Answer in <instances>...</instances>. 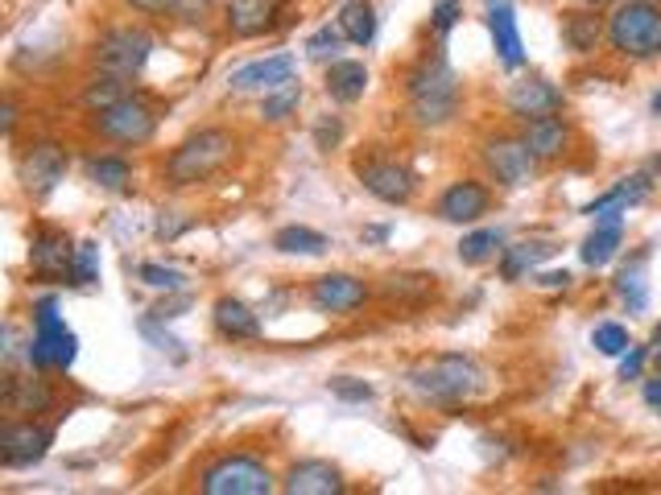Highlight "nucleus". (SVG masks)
<instances>
[{
	"instance_id": "nucleus-1",
	"label": "nucleus",
	"mask_w": 661,
	"mask_h": 495,
	"mask_svg": "<svg viewBox=\"0 0 661 495\" xmlns=\"http://www.w3.org/2000/svg\"><path fill=\"white\" fill-rule=\"evenodd\" d=\"M488 385L484 367L476 364L471 355H430L422 364L410 367V388L418 392L422 401H435V405H463L471 396H480Z\"/></svg>"
},
{
	"instance_id": "nucleus-2",
	"label": "nucleus",
	"mask_w": 661,
	"mask_h": 495,
	"mask_svg": "<svg viewBox=\"0 0 661 495\" xmlns=\"http://www.w3.org/2000/svg\"><path fill=\"white\" fill-rule=\"evenodd\" d=\"M410 112L414 120L426 125V129H442L455 120L459 112V75L451 70V63L435 54V58H422L414 70H410Z\"/></svg>"
},
{
	"instance_id": "nucleus-3",
	"label": "nucleus",
	"mask_w": 661,
	"mask_h": 495,
	"mask_svg": "<svg viewBox=\"0 0 661 495\" xmlns=\"http://www.w3.org/2000/svg\"><path fill=\"white\" fill-rule=\"evenodd\" d=\"M236 153V136L228 129H198L191 132L170 157H166V182L170 186H195L223 170Z\"/></svg>"
},
{
	"instance_id": "nucleus-4",
	"label": "nucleus",
	"mask_w": 661,
	"mask_h": 495,
	"mask_svg": "<svg viewBox=\"0 0 661 495\" xmlns=\"http://www.w3.org/2000/svg\"><path fill=\"white\" fill-rule=\"evenodd\" d=\"M608 42L624 58L661 54V4L658 0H620L608 17Z\"/></svg>"
},
{
	"instance_id": "nucleus-5",
	"label": "nucleus",
	"mask_w": 661,
	"mask_h": 495,
	"mask_svg": "<svg viewBox=\"0 0 661 495\" xmlns=\"http://www.w3.org/2000/svg\"><path fill=\"white\" fill-rule=\"evenodd\" d=\"M79 355V339L75 330H66V323L59 318V302L42 298L34 305V343H29V364L46 372V367H70Z\"/></svg>"
},
{
	"instance_id": "nucleus-6",
	"label": "nucleus",
	"mask_w": 661,
	"mask_h": 495,
	"mask_svg": "<svg viewBox=\"0 0 661 495\" xmlns=\"http://www.w3.org/2000/svg\"><path fill=\"white\" fill-rule=\"evenodd\" d=\"M203 495H269L273 492V474L264 471V463L248 458V454H232L220 458L216 467H207L198 479Z\"/></svg>"
},
{
	"instance_id": "nucleus-7",
	"label": "nucleus",
	"mask_w": 661,
	"mask_h": 495,
	"mask_svg": "<svg viewBox=\"0 0 661 495\" xmlns=\"http://www.w3.org/2000/svg\"><path fill=\"white\" fill-rule=\"evenodd\" d=\"M150 54H154V38L145 34V29H137V25H125V29H108L95 50H91V58L100 70H108V75H129L137 79L145 63H150Z\"/></svg>"
},
{
	"instance_id": "nucleus-8",
	"label": "nucleus",
	"mask_w": 661,
	"mask_h": 495,
	"mask_svg": "<svg viewBox=\"0 0 661 495\" xmlns=\"http://www.w3.org/2000/svg\"><path fill=\"white\" fill-rule=\"evenodd\" d=\"M91 129L100 132V136H108V141H116V145H145V141H154L157 132V112L141 95H129V100H120L112 108L95 112Z\"/></svg>"
},
{
	"instance_id": "nucleus-9",
	"label": "nucleus",
	"mask_w": 661,
	"mask_h": 495,
	"mask_svg": "<svg viewBox=\"0 0 661 495\" xmlns=\"http://www.w3.org/2000/svg\"><path fill=\"white\" fill-rule=\"evenodd\" d=\"M66 170H70V157H66V149L63 145H54V141L29 145V149L22 153V161H17V178H22V186L34 194V198H46V194L66 178Z\"/></svg>"
},
{
	"instance_id": "nucleus-10",
	"label": "nucleus",
	"mask_w": 661,
	"mask_h": 495,
	"mask_svg": "<svg viewBox=\"0 0 661 495\" xmlns=\"http://www.w3.org/2000/svg\"><path fill=\"white\" fill-rule=\"evenodd\" d=\"M50 442H54V433L46 430V426H34V421H9V426L0 430V463H4L9 471L34 467V463H42L46 458Z\"/></svg>"
},
{
	"instance_id": "nucleus-11",
	"label": "nucleus",
	"mask_w": 661,
	"mask_h": 495,
	"mask_svg": "<svg viewBox=\"0 0 661 495\" xmlns=\"http://www.w3.org/2000/svg\"><path fill=\"white\" fill-rule=\"evenodd\" d=\"M355 178L364 182V191L373 194V198L389 203V207H401V203L414 198V173L405 170V166H397V161H385V157L360 161Z\"/></svg>"
},
{
	"instance_id": "nucleus-12",
	"label": "nucleus",
	"mask_w": 661,
	"mask_h": 495,
	"mask_svg": "<svg viewBox=\"0 0 661 495\" xmlns=\"http://www.w3.org/2000/svg\"><path fill=\"white\" fill-rule=\"evenodd\" d=\"M75 248L66 232L59 227H38L29 239V269L38 277H70V264H75Z\"/></svg>"
},
{
	"instance_id": "nucleus-13",
	"label": "nucleus",
	"mask_w": 661,
	"mask_h": 495,
	"mask_svg": "<svg viewBox=\"0 0 661 495\" xmlns=\"http://www.w3.org/2000/svg\"><path fill=\"white\" fill-rule=\"evenodd\" d=\"M310 302L323 314H352L368 302V285L364 281L348 277V273H327L310 285Z\"/></svg>"
},
{
	"instance_id": "nucleus-14",
	"label": "nucleus",
	"mask_w": 661,
	"mask_h": 495,
	"mask_svg": "<svg viewBox=\"0 0 661 495\" xmlns=\"http://www.w3.org/2000/svg\"><path fill=\"white\" fill-rule=\"evenodd\" d=\"M484 161H488V170H492V178H496V182H505V186H526L537 157L529 153L526 141L496 136V141H488V145H484Z\"/></svg>"
},
{
	"instance_id": "nucleus-15",
	"label": "nucleus",
	"mask_w": 661,
	"mask_h": 495,
	"mask_svg": "<svg viewBox=\"0 0 661 495\" xmlns=\"http://www.w3.org/2000/svg\"><path fill=\"white\" fill-rule=\"evenodd\" d=\"M488 203H492V194H488L484 182L463 178V182H451L442 191L439 219H446V223H476L480 216H488Z\"/></svg>"
},
{
	"instance_id": "nucleus-16",
	"label": "nucleus",
	"mask_w": 661,
	"mask_h": 495,
	"mask_svg": "<svg viewBox=\"0 0 661 495\" xmlns=\"http://www.w3.org/2000/svg\"><path fill=\"white\" fill-rule=\"evenodd\" d=\"M298 79V63L289 54H273V58H257V63L232 70L228 87L232 91H273V87Z\"/></svg>"
},
{
	"instance_id": "nucleus-17",
	"label": "nucleus",
	"mask_w": 661,
	"mask_h": 495,
	"mask_svg": "<svg viewBox=\"0 0 661 495\" xmlns=\"http://www.w3.org/2000/svg\"><path fill=\"white\" fill-rule=\"evenodd\" d=\"M344 474L335 471L323 458H302L294 463L286 474V492L289 495H344Z\"/></svg>"
},
{
	"instance_id": "nucleus-18",
	"label": "nucleus",
	"mask_w": 661,
	"mask_h": 495,
	"mask_svg": "<svg viewBox=\"0 0 661 495\" xmlns=\"http://www.w3.org/2000/svg\"><path fill=\"white\" fill-rule=\"evenodd\" d=\"M562 108V91L550 87L546 79H521L508 87V112L521 120H537V116H554Z\"/></svg>"
},
{
	"instance_id": "nucleus-19",
	"label": "nucleus",
	"mask_w": 661,
	"mask_h": 495,
	"mask_svg": "<svg viewBox=\"0 0 661 495\" xmlns=\"http://www.w3.org/2000/svg\"><path fill=\"white\" fill-rule=\"evenodd\" d=\"M282 0H228V29L236 38H261L277 25Z\"/></svg>"
},
{
	"instance_id": "nucleus-20",
	"label": "nucleus",
	"mask_w": 661,
	"mask_h": 495,
	"mask_svg": "<svg viewBox=\"0 0 661 495\" xmlns=\"http://www.w3.org/2000/svg\"><path fill=\"white\" fill-rule=\"evenodd\" d=\"M620 244H624V216H599L595 219V232L583 239L579 257H583L587 269H604L620 252Z\"/></svg>"
},
{
	"instance_id": "nucleus-21",
	"label": "nucleus",
	"mask_w": 661,
	"mask_h": 495,
	"mask_svg": "<svg viewBox=\"0 0 661 495\" xmlns=\"http://www.w3.org/2000/svg\"><path fill=\"white\" fill-rule=\"evenodd\" d=\"M488 29H492L496 54H501V63H505L508 70H517V66L526 63L521 29H517V17H513V9H508V4H496V0H492V9H488Z\"/></svg>"
},
{
	"instance_id": "nucleus-22",
	"label": "nucleus",
	"mask_w": 661,
	"mask_h": 495,
	"mask_svg": "<svg viewBox=\"0 0 661 495\" xmlns=\"http://www.w3.org/2000/svg\"><path fill=\"white\" fill-rule=\"evenodd\" d=\"M521 141H526L537 161H554L571 145V129L558 116H537V120H526V136Z\"/></svg>"
},
{
	"instance_id": "nucleus-23",
	"label": "nucleus",
	"mask_w": 661,
	"mask_h": 495,
	"mask_svg": "<svg viewBox=\"0 0 661 495\" xmlns=\"http://www.w3.org/2000/svg\"><path fill=\"white\" fill-rule=\"evenodd\" d=\"M327 95L335 104H355V100H364V91H368V66L364 63H352V58H335L327 66Z\"/></svg>"
},
{
	"instance_id": "nucleus-24",
	"label": "nucleus",
	"mask_w": 661,
	"mask_h": 495,
	"mask_svg": "<svg viewBox=\"0 0 661 495\" xmlns=\"http://www.w3.org/2000/svg\"><path fill=\"white\" fill-rule=\"evenodd\" d=\"M50 388L42 380H34V376H4V392H0V405L9 413H46L50 409Z\"/></svg>"
},
{
	"instance_id": "nucleus-25",
	"label": "nucleus",
	"mask_w": 661,
	"mask_h": 495,
	"mask_svg": "<svg viewBox=\"0 0 661 495\" xmlns=\"http://www.w3.org/2000/svg\"><path fill=\"white\" fill-rule=\"evenodd\" d=\"M211 318H216V330H220L223 339H257L261 335V318L244 302H236V298H220Z\"/></svg>"
},
{
	"instance_id": "nucleus-26",
	"label": "nucleus",
	"mask_w": 661,
	"mask_h": 495,
	"mask_svg": "<svg viewBox=\"0 0 661 495\" xmlns=\"http://www.w3.org/2000/svg\"><path fill=\"white\" fill-rule=\"evenodd\" d=\"M649 194V178L637 173V178H624L620 186H612L608 194H599L595 203H587V216L599 219V216H624L633 203H640Z\"/></svg>"
},
{
	"instance_id": "nucleus-27",
	"label": "nucleus",
	"mask_w": 661,
	"mask_h": 495,
	"mask_svg": "<svg viewBox=\"0 0 661 495\" xmlns=\"http://www.w3.org/2000/svg\"><path fill=\"white\" fill-rule=\"evenodd\" d=\"M129 95H137L129 75H108V70H100V75L83 87V108L104 112V108H112V104H120V100H129Z\"/></svg>"
},
{
	"instance_id": "nucleus-28",
	"label": "nucleus",
	"mask_w": 661,
	"mask_h": 495,
	"mask_svg": "<svg viewBox=\"0 0 661 495\" xmlns=\"http://www.w3.org/2000/svg\"><path fill=\"white\" fill-rule=\"evenodd\" d=\"M554 252H558L554 244H513V248L501 252V273H505V281H521L526 273H533L542 260H550Z\"/></svg>"
},
{
	"instance_id": "nucleus-29",
	"label": "nucleus",
	"mask_w": 661,
	"mask_h": 495,
	"mask_svg": "<svg viewBox=\"0 0 661 495\" xmlns=\"http://www.w3.org/2000/svg\"><path fill=\"white\" fill-rule=\"evenodd\" d=\"M339 29H344L348 42L368 45L376 38V9L368 0H348V4L339 9Z\"/></svg>"
},
{
	"instance_id": "nucleus-30",
	"label": "nucleus",
	"mask_w": 661,
	"mask_h": 495,
	"mask_svg": "<svg viewBox=\"0 0 661 495\" xmlns=\"http://www.w3.org/2000/svg\"><path fill=\"white\" fill-rule=\"evenodd\" d=\"M273 248L286 252V257H323L330 248V239L323 232H314V227H282L273 236Z\"/></svg>"
},
{
	"instance_id": "nucleus-31",
	"label": "nucleus",
	"mask_w": 661,
	"mask_h": 495,
	"mask_svg": "<svg viewBox=\"0 0 661 495\" xmlns=\"http://www.w3.org/2000/svg\"><path fill=\"white\" fill-rule=\"evenodd\" d=\"M599 38H604V22L595 13H571L562 22V42L571 45L574 54H592L595 45H599Z\"/></svg>"
},
{
	"instance_id": "nucleus-32",
	"label": "nucleus",
	"mask_w": 661,
	"mask_h": 495,
	"mask_svg": "<svg viewBox=\"0 0 661 495\" xmlns=\"http://www.w3.org/2000/svg\"><path fill=\"white\" fill-rule=\"evenodd\" d=\"M298 104H302V83H298V79H289V83L273 87V91H264L261 116L269 120V125H277V120L294 116V112H298Z\"/></svg>"
},
{
	"instance_id": "nucleus-33",
	"label": "nucleus",
	"mask_w": 661,
	"mask_h": 495,
	"mask_svg": "<svg viewBox=\"0 0 661 495\" xmlns=\"http://www.w3.org/2000/svg\"><path fill=\"white\" fill-rule=\"evenodd\" d=\"M617 294L628 302V310H645L649 302V285H645V257H637L633 264H624L617 273Z\"/></svg>"
},
{
	"instance_id": "nucleus-34",
	"label": "nucleus",
	"mask_w": 661,
	"mask_h": 495,
	"mask_svg": "<svg viewBox=\"0 0 661 495\" xmlns=\"http://www.w3.org/2000/svg\"><path fill=\"white\" fill-rule=\"evenodd\" d=\"M88 178L104 191H125L132 182V166L125 157H95L88 166Z\"/></svg>"
},
{
	"instance_id": "nucleus-35",
	"label": "nucleus",
	"mask_w": 661,
	"mask_h": 495,
	"mask_svg": "<svg viewBox=\"0 0 661 495\" xmlns=\"http://www.w3.org/2000/svg\"><path fill=\"white\" fill-rule=\"evenodd\" d=\"M501 244H505V232H496V227L471 232V236H463V244H459V260L463 264H484V260L496 257Z\"/></svg>"
},
{
	"instance_id": "nucleus-36",
	"label": "nucleus",
	"mask_w": 661,
	"mask_h": 495,
	"mask_svg": "<svg viewBox=\"0 0 661 495\" xmlns=\"http://www.w3.org/2000/svg\"><path fill=\"white\" fill-rule=\"evenodd\" d=\"M344 42H348V38H344V29H339V25H335V29H330V25H323L319 34H310L307 54L314 58V63H335V58H339V45H344Z\"/></svg>"
},
{
	"instance_id": "nucleus-37",
	"label": "nucleus",
	"mask_w": 661,
	"mask_h": 495,
	"mask_svg": "<svg viewBox=\"0 0 661 495\" xmlns=\"http://www.w3.org/2000/svg\"><path fill=\"white\" fill-rule=\"evenodd\" d=\"M385 294L389 298H426V294H435V277L430 273H401V277H389Z\"/></svg>"
},
{
	"instance_id": "nucleus-38",
	"label": "nucleus",
	"mask_w": 661,
	"mask_h": 495,
	"mask_svg": "<svg viewBox=\"0 0 661 495\" xmlns=\"http://www.w3.org/2000/svg\"><path fill=\"white\" fill-rule=\"evenodd\" d=\"M100 277V248L83 239L79 248H75V264H70V285H91V281Z\"/></svg>"
},
{
	"instance_id": "nucleus-39",
	"label": "nucleus",
	"mask_w": 661,
	"mask_h": 495,
	"mask_svg": "<svg viewBox=\"0 0 661 495\" xmlns=\"http://www.w3.org/2000/svg\"><path fill=\"white\" fill-rule=\"evenodd\" d=\"M592 343H595V351H599V355H624V351H628V330H624V326L620 323H599L595 326V335H592Z\"/></svg>"
},
{
	"instance_id": "nucleus-40",
	"label": "nucleus",
	"mask_w": 661,
	"mask_h": 495,
	"mask_svg": "<svg viewBox=\"0 0 661 495\" xmlns=\"http://www.w3.org/2000/svg\"><path fill=\"white\" fill-rule=\"evenodd\" d=\"M141 281L154 285V289H166V294H178L186 285V277L178 269H166V264H141Z\"/></svg>"
},
{
	"instance_id": "nucleus-41",
	"label": "nucleus",
	"mask_w": 661,
	"mask_h": 495,
	"mask_svg": "<svg viewBox=\"0 0 661 495\" xmlns=\"http://www.w3.org/2000/svg\"><path fill=\"white\" fill-rule=\"evenodd\" d=\"M330 392H335L339 401H348V405H364V401H373V385H364V380H352V376H339V380H330Z\"/></svg>"
},
{
	"instance_id": "nucleus-42",
	"label": "nucleus",
	"mask_w": 661,
	"mask_h": 495,
	"mask_svg": "<svg viewBox=\"0 0 661 495\" xmlns=\"http://www.w3.org/2000/svg\"><path fill=\"white\" fill-rule=\"evenodd\" d=\"M430 17H435V34H439V38H446V34H451V29L459 25V17H463V0H439Z\"/></svg>"
},
{
	"instance_id": "nucleus-43",
	"label": "nucleus",
	"mask_w": 661,
	"mask_h": 495,
	"mask_svg": "<svg viewBox=\"0 0 661 495\" xmlns=\"http://www.w3.org/2000/svg\"><path fill=\"white\" fill-rule=\"evenodd\" d=\"M344 141V120L339 116H323L319 125H314V145L319 149H335Z\"/></svg>"
},
{
	"instance_id": "nucleus-44",
	"label": "nucleus",
	"mask_w": 661,
	"mask_h": 495,
	"mask_svg": "<svg viewBox=\"0 0 661 495\" xmlns=\"http://www.w3.org/2000/svg\"><path fill=\"white\" fill-rule=\"evenodd\" d=\"M645 360H649V347H628L624 360H620V380H637Z\"/></svg>"
},
{
	"instance_id": "nucleus-45",
	"label": "nucleus",
	"mask_w": 661,
	"mask_h": 495,
	"mask_svg": "<svg viewBox=\"0 0 661 495\" xmlns=\"http://www.w3.org/2000/svg\"><path fill=\"white\" fill-rule=\"evenodd\" d=\"M141 335H145V339H154L161 351H170V355H178V360H182V351H178L182 343H178V339H170V335H157L154 318H145V323H141Z\"/></svg>"
},
{
	"instance_id": "nucleus-46",
	"label": "nucleus",
	"mask_w": 661,
	"mask_h": 495,
	"mask_svg": "<svg viewBox=\"0 0 661 495\" xmlns=\"http://www.w3.org/2000/svg\"><path fill=\"white\" fill-rule=\"evenodd\" d=\"M141 13H178V0H129Z\"/></svg>"
},
{
	"instance_id": "nucleus-47",
	"label": "nucleus",
	"mask_w": 661,
	"mask_h": 495,
	"mask_svg": "<svg viewBox=\"0 0 661 495\" xmlns=\"http://www.w3.org/2000/svg\"><path fill=\"white\" fill-rule=\"evenodd\" d=\"M645 401L661 409V355H658V372H653V380H645Z\"/></svg>"
},
{
	"instance_id": "nucleus-48",
	"label": "nucleus",
	"mask_w": 661,
	"mask_h": 495,
	"mask_svg": "<svg viewBox=\"0 0 661 495\" xmlns=\"http://www.w3.org/2000/svg\"><path fill=\"white\" fill-rule=\"evenodd\" d=\"M0 129H4V136H13V129H17V104L13 100H4V108H0Z\"/></svg>"
},
{
	"instance_id": "nucleus-49",
	"label": "nucleus",
	"mask_w": 661,
	"mask_h": 495,
	"mask_svg": "<svg viewBox=\"0 0 661 495\" xmlns=\"http://www.w3.org/2000/svg\"><path fill=\"white\" fill-rule=\"evenodd\" d=\"M182 227H186V223H182V219H166V211H161V219H157V236L161 239H174Z\"/></svg>"
},
{
	"instance_id": "nucleus-50",
	"label": "nucleus",
	"mask_w": 661,
	"mask_h": 495,
	"mask_svg": "<svg viewBox=\"0 0 661 495\" xmlns=\"http://www.w3.org/2000/svg\"><path fill=\"white\" fill-rule=\"evenodd\" d=\"M537 285H546V289H567L571 285V273L562 269V273H546V277H537Z\"/></svg>"
},
{
	"instance_id": "nucleus-51",
	"label": "nucleus",
	"mask_w": 661,
	"mask_h": 495,
	"mask_svg": "<svg viewBox=\"0 0 661 495\" xmlns=\"http://www.w3.org/2000/svg\"><path fill=\"white\" fill-rule=\"evenodd\" d=\"M207 4H211V0H178V13H182V17H195V13H203Z\"/></svg>"
},
{
	"instance_id": "nucleus-52",
	"label": "nucleus",
	"mask_w": 661,
	"mask_h": 495,
	"mask_svg": "<svg viewBox=\"0 0 661 495\" xmlns=\"http://www.w3.org/2000/svg\"><path fill=\"white\" fill-rule=\"evenodd\" d=\"M385 236H389L385 227H368V232H364V239H385Z\"/></svg>"
},
{
	"instance_id": "nucleus-53",
	"label": "nucleus",
	"mask_w": 661,
	"mask_h": 495,
	"mask_svg": "<svg viewBox=\"0 0 661 495\" xmlns=\"http://www.w3.org/2000/svg\"><path fill=\"white\" fill-rule=\"evenodd\" d=\"M653 343H661V323L653 326Z\"/></svg>"
},
{
	"instance_id": "nucleus-54",
	"label": "nucleus",
	"mask_w": 661,
	"mask_h": 495,
	"mask_svg": "<svg viewBox=\"0 0 661 495\" xmlns=\"http://www.w3.org/2000/svg\"><path fill=\"white\" fill-rule=\"evenodd\" d=\"M653 112L661 116V95H653Z\"/></svg>"
},
{
	"instance_id": "nucleus-55",
	"label": "nucleus",
	"mask_w": 661,
	"mask_h": 495,
	"mask_svg": "<svg viewBox=\"0 0 661 495\" xmlns=\"http://www.w3.org/2000/svg\"><path fill=\"white\" fill-rule=\"evenodd\" d=\"M583 4H604V0H583Z\"/></svg>"
}]
</instances>
